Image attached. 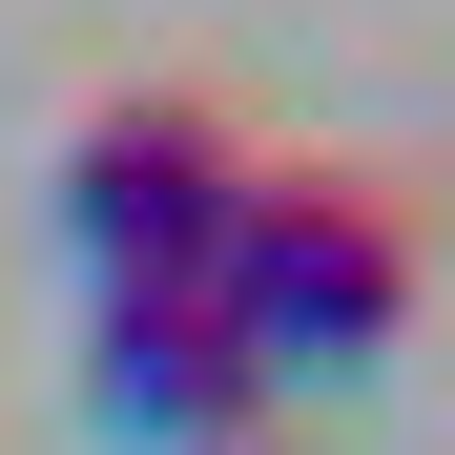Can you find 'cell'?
<instances>
[{
  "label": "cell",
  "instance_id": "7a4b0ae2",
  "mask_svg": "<svg viewBox=\"0 0 455 455\" xmlns=\"http://www.w3.org/2000/svg\"><path fill=\"white\" fill-rule=\"evenodd\" d=\"M228 207H249V145H228L207 104H166V84L62 145V249H84L104 290H207L228 269Z\"/></svg>",
  "mask_w": 455,
  "mask_h": 455
},
{
  "label": "cell",
  "instance_id": "277c9868",
  "mask_svg": "<svg viewBox=\"0 0 455 455\" xmlns=\"http://www.w3.org/2000/svg\"><path fill=\"white\" fill-rule=\"evenodd\" d=\"M249 455H269V435H249Z\"/></svg>",
  "mask_w": 455,
  "mask_h": 455
},
{
  "label": "cell",
  "instance_id": "3957f363",
  "mask_svg": "<svg viewBox=\"0 0 455 455\" xmlns=\"http://www.w3.org/2000/svg\"><path fill=\"white\" fill-rule=\"evenodd\" d=\"M84 414L124 455H249L269 372H249V331H228L207 290H104L84 311Z\"/></svg>",
  "mask_w": 455,
  "mask_h": 455
},
{
  "label": "cell",
  "instance_id": "6da1fadb",
  "mask_svg": "<svg viewBox=\"0 0 455 455\" xmlns=\"http://www.w3.org/2000/svg\"><path fill=\"white\" fill-rule=\"evenodd\" d=\"M207 311L249 331V372H269V394H311V372H372V352L414 331V228L372 207L352 166H249Z\"/></svg>",
  "mask_w": 455,
  "mask_h": 455
}]
</instances>
